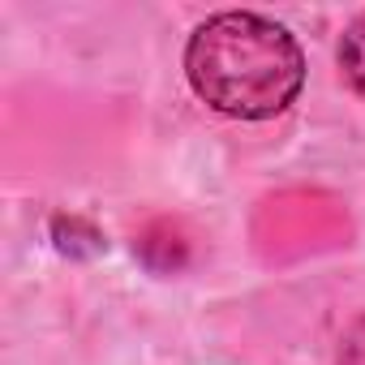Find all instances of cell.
I'll return each instance as SVG.
<instances>
[{"label": "cell", "instance_id": "7a4b0ae2", "mask_svg": "<svg viewBox=\"0 0 365 365\" xmlns=\"http://www.w3.org/2000/svg\"><path fill=\"white\" fill-rule=\"evenodd\" d=\"M339 69L356 95H365V14H356L339 39Z\"/></svg>", "mask_w": 365, "mask_h": 365}, {"label": "cell", "instance_id": "3957f363", "mask_svg": "<svg viewBox=\"0 0 365 365\" xmlns=\"http://www.w3.org/2000/svg\"><path fill=\"white\" fill-rule=\"evenodd\" d=\"M339 365H365V314H356L339 335Z\"/></svg>", "mask_w": 365, "mask_h": 365}, {"label": "cell", "instance_id": "6da1fadb", "mask_svg": "<svg viewBox=\"0 0 365 365\" xmlns=\"http://www.w3.org/2000/svg\"><path fill=\"white\" fill-rule=\"evenodd\" d=\"M185 78L220 116L271 120L297 103L305 86V52L288 26L250 9H228L194 26L185 43Z\"/></svg>", "mask_w": 365, "mask_h": 365}]
</instances>
